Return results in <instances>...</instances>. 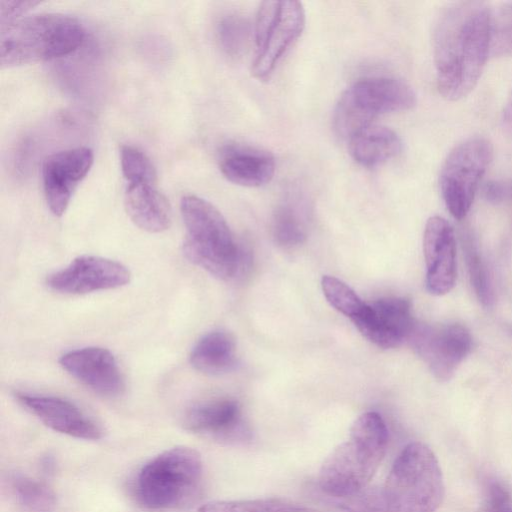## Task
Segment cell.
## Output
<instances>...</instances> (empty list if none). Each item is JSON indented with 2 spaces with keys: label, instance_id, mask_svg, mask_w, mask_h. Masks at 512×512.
Masks as SVG:
<instances>
[{
  "label": "cell",
  "instance_id": "6da1fadb",
  "mask_svg": "<svg viewBox=\"0 0 512 512\" xmlns=\"http://www.w3.org/2000/svg\"><path fill=\"white\" fill-rule=\"evenodd\" d=\"M492 21L482 1H456L440 9L432 43L437 88L446 100L466 97L478 83L492 46Z\"/></svg>",
  "mask_w": 512,
  "mask_h": 512
},
{
  "label": "cell",
  "instance_id": "7a4b0ae2",
  "mask_svg": "<svg viewBox=\"0 0 512 512\" xmlns=\"http://www.w3.org/2000/svg\"><path fill=\"white\" fill-rule=\"evenodd\" d=\"M180 211L186 227L182 251L188 261L211 275L232 280L251 267V255L239 247L220 211L196 195H185Z\"/></svg>",
  "mask_w": 512,
  "mask_h": 512
},
{
  "label": "cell",
  "instance_id": "3957f363",
  "mask_svg": "<svg viewBox=\"0 0 512 512\" xmlns=\"http://www.w3.org/2000/svg\"><path fill=\"white\" fill-rule=\"evenodd\" d=\"M388 444V430L376 412L360 415L346 441L324 460L318 485L325 496L343 497L368 486L380 466Z\"/></svg>",
  "mask_w": 512,
  "mask_h": 512
},
{
  "label": "cell",
  "instance_id": "277c9868",
  "mask_svg": "<svg viewBox=\"0 0 512 512\" xmlns=\"http://www.w3.org/2000/svg\"><path fill=\"white\" fill-rule=\"evenodd\" d=\"M80 21L60 13H40L1 25L0 63L11 68L62 57L84 41Z\"/></svg>",
  "mask_w": 512,
  "mask_h": 512
},
{
  "label": "cell",
  "instance_id": "5b68a950",
  "mask_svg": "<svg viewBox=\"0 0 512 512\" xmlns=\"http://www.w3.org/2000/svg\"><path fill=\"white\" fill-rule=\"evenodd\" d=\"M203 474L200 454L189 447L168 449L138 472L134 481L137 501L151 510H167L183 505L196 493Z\"/></svg>",
  "mask_w": 512,
  "mask_h": 512
},
{
  "label": "cell",
  "instance_id": "8992f818",
  "mask_svg": "<svg viewBox=\"0 0 512 512\" xmlns=\"http://www.w3.org/2000/svg\"><path fill=\"white\" fill-rule=\"evenodd\" d=\"M389 512H437L444 495L439 462L421 442L406 445L383 487Z\"/></svg>",
  "mask_w": 512,
  "mask_h": 512
},
{
  "label": "cell",
  "instance_id": "52a82bcc",
  "mask_svg": "<svg viewBox=\"0 0 512 512\" xmlns=\"http://www.w3.org/2000/svg\"><path fill=\"white\" fill-rule=\"evenodd\" d=\"M417 102L412 87L394 77H368L349 86L339 97L333 113V127L350 139L383 114L405 111Z\"/></svg>",
  "mask_w": 512,
  "mask_h": 512
},
{
  "label": "cell",
  "instance_id": "ba28073f",
  "mask_svg": "<svg viewBox=\"0 0 512 512\" xmlns=\"http://www.w3.org/2000/svg\"><path fill=\"white\" fill-rule=\"evenodd\" d=\"M306 15L298 1H264L254 26L255 56L251 73L268 79L305 28Z\"/></svg>",
  "mask_w": 512,
  "mask_h": 512
},
{
  "label": "cell",
  "instance_id": "9c48e42d",
  "mask_svg": "<svg viewBox=\"0 0 512 512\" xmlns=\"http://www.w3.org/2000/svg\"><path fill=\"white\" fill-rule=\"evenodd\" d=\"M492 158L493 146L482 136L463 140L447 155L439 185L445 205L455 219L462 220L468 214Z\"/></svg>",
  "mask_w": 512,
  "mask_h": 512
},
{
  "label": "cell",
  "instance_id": "30bf717a",
  "mask_svg": "<svg viewBox=\"0 0 512 512\" xmlns=\"http://www.w3.org/2000/svg\"><path fill=\"white\" fill-rule=\"evenodd\" d=\"M407 341L441 381L453 376L472 349L471 333L459 323L432 326L415 323Z\"/></svg>",
  "mask_w": 512,
  "mask_h": 512
},
{
  "label": "cell",
  "instance_id": "8fae6325",
  "mask_svg": "<svg viewBox=\"0 0 512 512\" xmlns=\"http://www.w3.org/2000/svg\"><path fill=\"white\" fill-rule=\"evenodd\" d=\"M129 269L115 260L84 255L75 258L65 268L50 274L46 285L53 291L82 295L91 292L116 289L130 282Z\"/></svg>",
  "mask_w": 512,
  "mask_h": 512
},
{
  "label": "cell",
  "instance_id": "7c38bea8",
  "mask_svg": "<svg viewBox=\"0 0 512 512\" xmlns=\"http://www.w3.org/2000/svg\"><path fill=\"white\" fill-rule=\"evenodd\" d=\"M352 322L367 340L383 349L395 348L408 340L416 323L410 301L402 297L366 303Z\"/></svg>",
  "mask_w": 512,
  "mask_h": 512
},
{
  "label": "cell",
  "instance_id": "4fadbf2b",
  "mask_svg": "<svg viewBox=\"0 0 512 512\" xmlns=\"http://www.w3.org/2000/svg\"><path fill=\"white\" fill-rule=\"evenodd\" d=\"M93 160V152L88 147L62 150L45 159L43 190L47 205L55 216L66 211L73 192L90 171Z\"/></svg>",
  "mask_w": 512,
  "mask_h": 512
},
{
  "label": "cell",
  "instance_id": "5bb4252c",
  "mask_svg": "<svg viewBox=\"0 0 512 512\" xmlns=\"http://www.w3.org/2000/svg\"><path fill=\"white\" fill-rule=\"evenodd\" d=\"M423 253L427 290L437 296L449 293L457 276L456 238L446 219L432 216L427 220L423 235Z\"/></svg>",
  "mask_w": 512,
  "mask_h": 512
},
{
  "label": "cell",
  "instance_id": "9a60e30c",
  "mask_svg": "<svg viewBox=\"0 0 512 512\" xmlns=\"http://www.w3.org/2000/svg\"><path fill=\"white\" fill-rule=\"evenodd\" d=\"M59 364L72 377L100 395L116 397L125 389L117 360L106 348L94 346L71 350L60 357Z\"/></svg>",
  "mask_w": 512,
  "mask_h": 512
},
{
  "label": "cell",
  "instance_id": "2e32d148",
  "mask_svg": "<svg viewBox=\"0 0 512 512\" xmlns=\"http://www.w3.org/2000/svg\"><path fill=\"white\" fill-rule=\"evenodd\" d=\"M17 400L44 425L62 434L85 440H98L102 428L69 400L25 392L15 393Z\"/></svg>",
  "mask_w": 512,
  "mask_h": 512
},
{
  "label": "cell",
  "instance_id": "e0dca14e",
  "mask_svg": "<svg viewBox=\"0 0 512 512\" xmlns=\"http://www.w3.org/2000/svg\"><path fill=\"white\" fill-rule=\"evenodd\" d=\"M186 429L209 434L221 440L242 441L247 438L239 404L232 399H215L190 407L183 419Z\"/></svg>",
  "mask_w": 512,
  "mask_h": 512
},
{
  "label": "cell",
  "instance_id": "ac0fdd59",
  "mask_svg": "<svg viewBox=\"0 0 512 512\" xmlns=\"http://www.w3.org/2000/svg\"><path fill=\"white\" fill-rule=\"evenodd\" d=\"M219 169L230 182L244 187H260L275 174L274 156L261 148L229 144L219 153Z\"/></svg>",
  "mask_w": 512,
  "mask_h": 512
},
{
  "label": "cell",
  "instance_id": "d6986e66",
  "mask_svg": "<svg viewBox=\"0 0 512 512\" xmlns=\"http://www.w3.org/2000/svg\"><path fill=\"white\" fill-rule=\"evenodd\" d=\"M124 205L131 221L140 229L159 233L171 225V207L154 182L127 183Z\"/></svg>",
  "mask_w": 512,
  "mask_h": 512
},
{
  "label": "cell",
  "instance_id": "ffe728a7",
  "mask_svg": "<svg viewBox=\"0 0 512 512\" xmlns=\"http://www.w3.org/2000/svg\"><path fill=\"white\" fill-rule=\"evenodd\" d=\"M352 158L364 167H375L396 157L402 150V141L392 129L371 124L349 140Z\"/></svg>",
  "mask_w": 512,
  "mask_h": 512
},
{
  "label": "cell",
  "instance_id": "44dd1931",
  "mask_svg": "<svg viewBox=\"0 0 512 512\" xmlns=\"http://www.w3.org/2000/svg\"><path fill=\"white\" fill-rule=\"evenodd\" d=\"M235 340L223 330L205 334L193 347L190 363L206 374H220L232 369L236 358Z\"/></svg>",
  "mask_w": 512,
  "mask_h": 512
},
{
  "label": "cell",
  "instance_id": "7402d4cb",
  "mask_svg": "<svg viewBox=\"0 0 512 512\" xmlns=\"http://www.w3.org/2000/svg\"><path fill=\"white\" fill-rule=\"evenodd\" d=\"M198 512H317L314 509L286 498H259L251 500L210 501Z\"/></svg>",
  "mask_w": 512,
  "mask_h": 512
},
{
  "label": "cell",
  "instance_id": "603a6c76",
  "mask_svg": "<svg viewBox=\"0 0 512 512\" xmlns=\"http://www.w3.org/2000/svg\"><path fill=\"white\" fill-rule=\"evenodd\" d=\"M298 200L295 197L288 198L277 207L273 216V235L283 247L296 246L306 236L303 212Z\"/></svg>",
  "mask_w": 512,
  "mask_h": 512
},
{
  "label": "cell",
  "instance_id": "cb8c5ba5",
  "mask_svg": "<svg viewBox=\"0 0 512 512\" xmlns=\"http://www.w3.org/2000/svg\"><path fill=\"white\" fill-rule=\"evenodd\" d=\"M10 486L17 503L25 512H54L56 497L45 483L16 474L11 477Z\"/></svg>",
  "mask_w": 512,
  "mask_h": 512
},
{
  "label": "cell",
  "instance_id": "d4e9b609",
  "mask_svg": "<svg viewBox=\"0 0 512 512\" xmlns=\"http://www.w3.org/2000/svg\"><path fill=\"white\" fill-rule=\"evenodd\" d=\"M325 497L337 512H389L384 490L376 486L343 497Z\"/></svg>",
  "mask_w": 512,
  "mask_h": 512
},
{
  "label": "cell",
  "instance_id": "484cf974",
  "mask_svg": "<svg viewBox=\"0 0 512 512\" xmlns=\"http://www.w3.org/2000/svg\"><path fill=\"white\" fill-rule=\"evenodd\" d=\"M321 287L329 304L351 320L365 308L366 303L347 284L334 276H323Z\"/></svg>",
  "mask_w": 512,
  "mask_h": 512
},
{
  "label": "cell",
  "instance_id": "4316f807",
  "mask_svg": "<svg viewBox=\"0 0 512 512\" xmlns=\"http://www.w3.org/2000/svg\"><path fill=\"white\" fill-rule=\"evenodd\" d=\"M122 174L127 183L154 182L156 170L147 155L136 147L124 145L120 150Z\"/></svg>",
  "mask_w": 512,
  "mask_h": 512
},
{
  "label": "cell",
  "instance_id": "83f0119b",
  "mask_svg": "<svg viewBox=\"0 0 512 512\" xmlns=\"http://www.w3.org/2000/svg\"><path fill=\"white\" fill-rule=\"evenodd\" d=\"M250 35L248 21L238 15H228L218 24V38L223 50L231 55H240L246 48Z\"/></svg>",
  "mask_w": 512,
  "mask_h": 512
},
{
  "label": "cell",
  "instance_id": "f1b7e54d",
  "mask_svg": "<svg viewBox=\"0 0 512 512\" xmlns=\"http://www.w3.org/2000/svg\"><path fill=\"white\" fill-rule=\"evenodd\" d=\"M465 257L471 284L485 306L493 302V289L487 268L470 237L465 238Z\"/></svg>",
  "mask_w": 512,
  "mask_h": 512
},
{
  "label": "cell",
  "instance_id": "f546056e",
  "mask_svg": "<svg viewBox=\"0 0 512 512\" xmlns=\"http://www.w3.org/2000/svg\"><path fill=\"white\" fill-rule=\"evenodd\" d=\"M491 49L498 55L512 54V2L503 4L493 16Z\"/></svg>",
  "mask_w": 512,
  "mask_h": 512
},
{
  "label": "cell",
  "instance_id": "4dcf8cb0",
  "mask_svg": "<svg viewBox=\"0 0 512 512\" xmlns=\"http://www.w3.org/2000/svg\"><path fill=\"white\" fill-rule=\"evenodd\" d=\"M484 500L487 512H501L510 509L512 497L501 481L487 478L484 483Z\"/></svg>",
  "mask_w": 512,
  "mask_h": 512
},
{
  "label": "cell",
  "instance_id": "1f68e13d",
  "mask_svg": "<svg viewBox=\"0 0 512 512\" xmlns=\"http://www.w3.org/2000/svg\"><path fill=\"white\" fill-rule=\"evenodd\" d=\"M39 2L35 1H1L0 3V22L1 25L13 22L21 17L30 8L36 6Z\"/></svg>",
  "mask_w": 512,
  "mask_h": 512
},
{
  "label": "cell",
  "instance_id": "d6a6232c",
  "mask_svg": "<svg viewBox=\"0 0 512 512\" xmlns=\"http://www.w3.org/2000/svg\"><path fill=\"white\" fill-rule=\"evenodd\" d=\"M512 191V186L505 182L492 181L489 182L484 189L487 200L493 203H499L505 200Z\"/></svg>",
  "mask_w": 512,
  "mask_h": 512
},
{
  "label": "cell",
  "instance_id": "836d02e7",
  "mask_svg": "<svg viewBox=\"0 0 512 512\" xmlns=\"http://www.w3.org/2000/svg\"><path fill=\"white\" fill-rule=\"evenodd\" d=\"M503 121L506 128L512 133V92L503 111Z\"/></svg>",
  "mask_w": 512,
  "mask_h": 512
},
{
  "label": "cell",
  "instance_id": "e575fe53",
  "mask_svg": "<svg viewBox=\"0 0 512 512\" xmlns=\"http://www.w3.org/2000/svg\"><path fill=\"white\" fill-rule=\"evenodd\" d=\"M501 512H512V509H507V510H504V511H501Z\"/></svg>",
  "mask_w": 512,
  "mask_h": 512
}]
</instances>
